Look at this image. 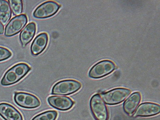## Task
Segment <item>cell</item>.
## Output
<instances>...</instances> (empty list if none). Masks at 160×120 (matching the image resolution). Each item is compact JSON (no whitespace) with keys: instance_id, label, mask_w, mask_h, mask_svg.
<instances>
[{"instance_id":"cell-1","label":"cell","mask_w":160,"mask_h":120,"mask_svg":"<svg viewBox=\"0 0 160 120\" xmlns=\"http://www.w3.org/2000/svg\"><path fill=\"white\" fill-rule=\"evenodd\" d=\"M31 69L26 63H18L6 71L1 81V84L4 86L16 84L26 76Z\"/></svg>"},{"instance_id":"cell-13","label":"cell","mask_w":160,"mask_h":120,"mask_svg":"<svg viewBox=\"0 0 160 120\" xmlns=\"http://www.w3.org/2000/svg\"><path fill=\"white\" fill-rule=\"evenodd\" d=\"M142 96L140 93L134 92L125 101L123 105L124 112L128 115H132L140 103Z\"/></svg>"},{"instance_id":"cell-16","label":"cell","mask_w":160,"mask_h":120,"mask_svg":"<svg viewBox=\"0 0 160 120\" xmlns=\"http://www.w3.org/2000/svg\"><path fill=\"white\" fill-rule=\"evenodd\" d=\"M8 2L13 15L16 16L21 15L23 12V1L21 0H10Z\"/></svg>"},{"instance_id":"cell-19","label":"cell","mask_w":160,"mask_h":120,"mask_svg":"<svg viewBox=\"0 0 160 120\" xmlns=\"http://www.w3.org/2000/svg\"><path fill=\"white\" fill-rule=\"evenodd\" d=\"M4 32V26L0 22V34H2Z\"/></svg>"},{"instance_id":"cell-8","label":"cell","mask_w":160,"mask_h":120,"mask_svg":"<svg viewBox=\"0 0 160 120\" xmlns=\"http://www.w3.org/2000/svg\"><path fill=\"white\" fill-rule=\"evenodd\" d=\"M60 7V5L54 2H46L39 5L35 10L33 15L36 18H47L56 14Z\"/></svg>"},{"instance_id":"cell-14","label":"cell","mask_w":160,"mask_h":120,"mask_svg":"<svg viewBox=\"0 0 160 120\" xmlns=\"http://www.w3.org/2000/svg\"><path fill=\"white\" fill-rule=\"evenodd\" d=\"M36 32V25L34 22L28 24L21 31L19 39L23 47L28 44L34 37Z\"/></svg>"},{"instance_id":"cell-17","label":"cell","mask_w":160,"mask_h":120,"mask_svg":"<svg viewBox=\"0 0 160 120\" xmlns=\"http://www.w3.org/2000/svg\"><path fill=\"white\" fill-rule=\"evenodd\" d=\"M57 115L58 113L56 111H46L35 116L31 120H55Z\"/></svg>"},{"instance_id":"cell-11","label":"cell","mask_w":160,"mask_h":120,"mask_svg":"<svg viewBox=\"0 0 160 120\" xmlns=\"http://www.w3.org/2000/svg\"><path fill=\"white\" fill-rule=\"evenodd\" d=\"M0 116L5 120H23L20 112L6 103H0Z\"/></svg>"},{"instance_id":"cell-18","label":"cell","mask_w":160,"mask_h":120,"mask_svg":"<svg viewBox=\"0 0 160 120\" xmlns=\"http://www.w3.org/2000/svg\"><path fill=\"white\" fill-rule=\"evenodd\" d=\"M12 53L6 48L0 47V62L3 61L10 58Z\"/></svg>"},{"instance_id":"cell-2","label":"cell","mask_w":160,"mask_h":120,"mask_svg":"<svg viewBox=\"0 0 160 120\" xmlns=\"http://www.w3.org/2000/svg\"><path fill=\"white\" fill-rule=\"evenodd\" d=\"M80 82L74 80H64L56 83L53 86L52 94L59 95H69L80 89Z\"/></svg>"},{"instance_id":"cell-15","label":"cell","mask_w":160,"mask_h":120,"mask_svg":"<svg viewBox=\"0 0 160 120\" xmlns=\"http://www.w3.org/2000/svg\"><path fill=\"white\" fill-rule=\"evenodd\" d=\"M12 17V11L8 2L0 1V22L2 25H6L10 20Z\"/></svg>"},{"instance_id":"cell-9","label":"cell","mask_w":160,"mask_h":120,"mask_svg":"<svg viewBox=\"0 0 160 120\" xmlns=\"http://www.w3.org/2000/svg\"><path fill=\"white\" fill-rule=\"evenodd\" d=\"M48 102L51 106L62 111L70 110L74 104V102L71 98L66 96H52L49 97Z\"/></svg>"},{"instance_id":"cell-10","label":"cell","mask_w":160,"mask_h":120,"mask_svg":"<svg viewBox=\"0 0 160 120\" xmlns=\"http://www.w3.org/2000/svg\"><path fill=\"white\" fill-rule=\"evenodd\" d=\"M160 106L154 103L145 102L141 104L136 111L134 117H150L159 114Z\"/></svg>"},{"instance_id":"cell-4","label":"cell","mask_w":160,"mask_h":120,"mask_svg":"<svg viewBox=\"0 0 160 120\" xmlns=\"http://www.w3.org/2000/svg\"><path fill=\"white\" fill-rule=\"evenodd\" d=\"M131 93V90L125 88H117L102 95V99L108 105L118 104L124 102Z\"/></svg>"},{"instance_id":"cell-6","label":"cell","mask_w":160,"mask_h":120,"mask_svg":"<svg viewBox=\"0 0 160 120\" xmlns=\"http://www.w3.org/2000/svg\"><path fill=\"white\" fill-rule=\"evenodd\" d=\"M14 101L18 106L25 109H35L41 105L39 98L26 92H15Z\"/></svg>"},{"instance_id":"cell-3","label":"cell","mask_w":160,"mask_h":120,"mask_svg":"<svg viewBox=\"0 0 160 120\" xmlns=\"http://www.w3.org/2000/svg\"><path fill=\"white\" fill-rule=\"evenodd\" d=\"M90 108L96 120H108L109 114L105 103L101 96L95 94L90 101Z\"/></svg>"},{"instance_id":"cell-12","label":"cell","mask_w":160,"mask_h":120,"mask_svg":"<svg viewBox=\"0 0 160 120\" xmlns=\"http://www.w3.org/2000/svg\"><path fill=\"white\" fill-rule=\"evenodd\" d=\"M48 36L47 33H42L35 38L31 44V53L35 56L39 55L43 52L48 43Z\"/></svg>"},{"instance_id":"cell-5","label":"cell","mask_w":160,"mask_h":120,"mask_svg":"<svg viewBox=\"0 0 160 120\" xmlns=\"http://www.w3.org/2000/svg\"><path fill=\"white\" fill-rule=\"evenodd\" d=\"M116 68V65L110 60H102L95 64L88 72V76L92 78H103L111 74Z\"/></svg>"},{"instance_id":"cell-7","label":"cell","mask_w":160,"mask_h":120,"mask_svg":"<svg viewBox=\"0 0 160 120\" xmlns=\"http://www.w3.org/2000/svg\"><path fill=\"white\" fill-rule=\"evenodd\" d=\"M28 21L27 17L25 14L12 18L6 25L4 35L10 37L18 34L27 24Z\"/></svg>"}]
</instances>
